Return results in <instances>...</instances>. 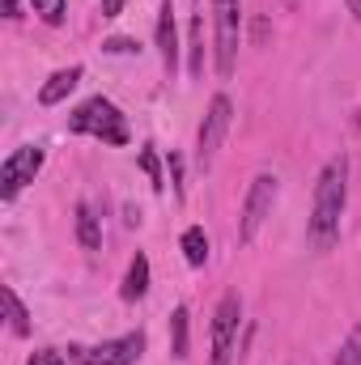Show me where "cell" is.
<instances>
[{
    "label": "cell",
    "mask_w": 361,
    "mask_h": 365,
    "mask_svg": "<svg viewBox=\"0 0 361 365\" xmlns=\"http://www.w3.org/2000/svg\"><path fill=\"white\" fill-rule=\"evenodd\" d=\"M43 149L39 145H21V149H13L9 158H4V166H0V200L9 204V200H17V191L26 187V182H34V175L43 170Z\"/></svg>",
    "instance_id": "cell-8"
},
{
    "label": "cell",
    "mask_w": 361,
    "mask_h": 365,
    "mask_svg": "<svg viewBox=\"0 0 361 365\" xmlns=\"http://www.w3.org/2000/svg\"><path fill=\"white\" fill-rule=\"evenodd\" d=\"M336 365H361V327H353V331H349V340L340 344Z\"/></svg>",
    "instance_id": "cell-17"
},
{
    "label": "cell",
    "mask_w": 361,
    "mask_h": 365,
    "mask_svg": "<svg viewBox=\"0 0 361 365\" xmlns=\"http://www.w3.org/2000/svg\"><path fill=\"white\" fill-rule=\"evenodd\" d=\"M77 238H81V247L86 251H98L102 247V225H98V212H93V204H77Z\"/></svg>",
    "instance_id": "cell-12"
},
{
    "label": "cell",
    "mask_w": 361,
    "mask_h": 365,
    "mask_svg": "<svg viewBox=\"0 0 361 365\" xmlns=\"http://www.w3.org/2000/svg\"><path fill=\"white\" fill-rule=\"evenodd\" d=\"M141 166H145V175H149V182H153V191H166V179H162V166H158V153L145 145L141 149Z\"/></svg>",
    "instance_id": "cell-18"
},
{
    "label": "cell",
    "mask_w": 361,
    "mask_h": 365,
    "mask_svg": "<svg viewBox=\"0 0 361 365\" xmlns=\"http://www.w3.org/2000/svg\"><path fill=\"white\" fill-rule=\"evenodd\" d=\"M123 4H128V0H102V17H115Z\"/></svg>",
    "instance_id": "cell-23"
},
{
    "label": "cell",
    "mask_w": 361,
    "mask_h": 365,
    "mask_svg": "<svg viewBox=\"0 0 361 365\" xmlns=\"http://www.w3.org/2000/svg\"><path fill=\"white\" fill-rule=\"evenodd\" d=\"M213 21H217V73H221V77H234L243 4H238V0H213Z\"/></svg>",
    "instance_id": "cell-5"
},
{
    "label": "cell",
    "mask_w": 361,
    "mask_h": 365,
    "mask_svg": "<svg viewBox=\"0 0 361 365\" xmlns=\"http://www.w3.org/2000/svg\"><path fill=\"white\" fill-rule=\"evenodd\" d=\"M4 17H17V0H4Z\"/></svg>",
    "instance_id": "cell-24"
},
{
    "label": "cell",
    "mask_w": 361,
    "mask_h": 365,
    "mask_svg": "<svg viewBox=\"0 0 361 365\" xmlns=\"http://www.w3.org/2000/svg\"><path fill=\"white\" fill-rule=\"evenodd\" d=\"M230 123H234V106H230L225 93H217V98L208 102V115H204V123H200V140H195V158H200L204 170H208L213 158L221 153V140H225Z\"/></svg>",
    "instance_id": "cell-6"
},
{
    "label": "cell",
    "mask_w": 361,
    "mask_h": 365,
    "mask_svg": "<svg viewBox=\"0 0 361 365\" xmlns=\"http://www.w3.org/2000/svg\"><path fill=\"white\" fill-rule=\"evenodd\" d=\"M187 319H191L187 306H179V310L171 314V353H175L179 361L187 357Z\"/></svg>",
    "instance_id": "cell-15"
},
{
    "label": "cell",
    "mask_w": 361,
    "mask_h": 365,
    "mask_svg": "<svg viewBox=\"0 0 361 365\" xmlns=\"http://www.w3.org/2000/svg\"><path fill=\"white\" fill-rule=\"evenodd\" d=\"M187 73H191V77L204 73V17L191 21V64H187Z\"/></svg>",
    "instance_id": "cell-16"
},
{
    "label": "cell",
    "mask_w": 361,
    "mask_h": 365,
    "mask_svg": "<svg viewBox=\"0 0 361 365\" xmlns=\"http://www.w3.org/2000/svg\"><path fill=\"white\" fill-rule=\"evenodd\" d=\"M26 365H64V357H60V353H51V349H43V353H34Z\"/></svg>",
    "instance_id": "cell-20"
},
{
    "label": "cell",
    "mask_w": 361,
    "mask_h": 365,
    "mask_svg": "<svg viewBox=\"0 0 361 365\" xmlns=\"http://www.w3.org/2000/svg\"><path fill=\"white\" fill-rule=\"evenodd\" d=\"M145 293H149V259L136 251L132 264H128V276H123V297L128 302H141Z\"/></svg>",
    "instance_id": "cell-11"
},
{
    "label": "cell",
    "mask_w": 361,
    "mask_h": 365,
    "mask_svg": "<svg viewBox=\"0 0 361 365\" xmlns=\"http://www.w3.org/2000/svg\"><path fill=\"white\" fill-rule=\"evenodd\" d=\"M158 51H162L166 73H175V68H179V34H175V13H171V0H162V9H158Z\"/></svg>",
    "instance_id": "cell-9"
},
{
    "label": "cell",
    "mask_w": 361,
    "mask_h": 365,
    "mask_svg": "<svg viewBox=\"0 0 361 365\" xmlns=\"http://www.w3.org/2000/svg\"><path fill=\"white\" fill-rule=\"evenodd\" d=\"M238 323H243V302H238V293H225L213 310V365H234Z\"/></svg>",
    "instance_id": "cell-4"
},
{
    "label": "cell",
    "mask_w": 361,
    "mask_h": 365,
    "mask_svg": "<svg viewBox=\"0 0 361 365\" xmlns=\"http://www.w3.org/2000/svg\"><path fill=\"white\" fill-rule=\"evenodd\" d=\"M34 13H39L47 26H60V21H64V0H34Z\"/></svg>",
    "instance_id": "cell-19"
},
{
    "label": "cell",
    "mask_w": 361,
    "mask_h": 365,
    "mask_svg": "<svg viewBox=\"0 0 361 365\" xmlns=\"http://www.w3.org/2000/svg\"><path fill=\"white\" fill-rule=\"evenodd\" d=\"M68 128L81 132V136H98L102 145H128V119H123L119 106L106 102V98H90V102H81V106L73 110Z\"/></svg>",
    "instance_id": "cell-2"
},
{
    "label": "cell",
    "mask_w": 361,
    "mask_h": 365,
    "mask_svg": "<svg viewBox=\"0 0 361 365\" xmlns=\"http://www.w3.org/2000/svg\"><path fill=\"white\" fill-rule=\"evenodd\" d=\"M345 204H349V158L340 153L323 166V175L315 182V208H310V221H306V238H310L315 251H332L340 242Z\"/></svg>",
    "instance_id": "cell-1"
},
{
    "label": "cell",
    "mask_w": 361,
    "mask_h": 365,
    "mask_svg": "<svg viewBox=\"0 0 361 365\" xmlns=\"http://www.w3.org/2000/svg\"><path fill=\"white\" fill-rule=\"evenodd\" d=\"M0 297H4V310H9V327H13V336H30V314H26L21 297H17L13 289H4Z\"/></svg>",
    "instance_id": "cell-14"
},
{
    "label": "cell",
    "mask_w": 361,
    "mask_h": 365,
    "mask_svg": "<svg viewBox=\"0 0 361 365\" xmlns=\"http://www.w3.org/2000/svg\"><path fill=\"white\" fill-rule=\"evenodd\" d=\"M183 259L191 264V268H204L208 264V238H204V230L200 225H191V230H183Z\"/></svg>",
    "instance_id": "cell-13"
},
{
    "label": "cell",
    "mask_w": 361,
    "mask_h": 365,
    "mask_svg": "<svg viewBox=\"0 0 361 365\" xmlns=\"http://www.w3.org/2000/svg\"><path fill=\"white\" fill-rule=\"evenodd\" d=\"M171 182H175V195H183V162H179V153H171Z\"/></svg>",
    "instance_id": "cell-21"
},
{
    "label": "cell",
    "mask_w": 361,
    "mask_h": 365,
    "mask_svg": "<svg viewBox=\"0 0 361 365\" xmlns=\"http://www.w3.org/2000/svg\"><path fill=\"white\" fill-rule=\"evenodd\" d=\"M68 353H73V365H136L145 353V331H128L98 349H68Z\"/></svg>",
    "instance_id": "cell-7"
},
{
    "label": "cell",
    "mask_w": 361,
    "mask_h": 365,
    "mask_svg": "<svg viewBox=\"0 0 361 365\" xmlns=\"http://www.w3.org/2000/svg\"><path fill=\"white\" fill-rule=\"evenodd\" d=\"M106 51H115V56H128V51H136V43H132V38H106Z\"/></svg>",
    "instance_id": "cell-22"
},
{
    "label": "cell",
    "mask_w": 361,
    "mask_h": 365,
    "mask_svg": "<svg viewBox=\"0 0 361 365\" xmlns=\"http://www.w3.org/2000/svg\"><path fill=\"white\" fill-rule=\"evenodd\" d=\"M77 81H81V64H68V68L51 73V77H47V86L39 90V102H43V106H56V102H64L68 93L77 90Z\"/></svg>",
    "instance_id": "cell-10"
},
{
    "label": "cell",
    "mask_w": 361,
    "mask_h": 365,
    "mask_svg": "<svg viewBox=\"0 0 361 365\" xmlns=\"http://www.w3.org/2000/svg\"><path fill=\"white\" fill-rule=\"evenodd\" d=\"M276 191H280V179L276 175H255L251 191H247V204H243V221H238V238L243 242H255L264 221L272 217V204H276Z\"/></svg>",
    "instance_id": "cell-3"
},
{
    "label": "cell",
    "mask_w": 361,
    "mask_h": 365,
    "mask_svg": "<svg viewBox=\"0 0 361 365\" xmlns=\"http://www.w3.org/2000/svg\"><path fill=\"white\" fill-rule=\"evenodd\" d=\"M349 13H353V17L361 21V0H349Z\"/></svg>",
    "instance_id": "cell-25"
}]
</instances>
